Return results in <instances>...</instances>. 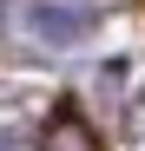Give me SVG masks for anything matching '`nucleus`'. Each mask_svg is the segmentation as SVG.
I'll return each instance as SVG.
<instances>
[{
  "instance_id": "7ed1b4c3",
  "label": "nucleus",
  "mask_w": 145,
  "mask_h": 151,
  "mask_svg": "<svg viewBox=\"0 0 145 151\" xmlns=\"http://www.w3.org/2000/svg\"><path fill=\"white\" fill-rule=\"evenodd\" d=\"M0 151H20V138H13V132H0Z\"/></svg>"
},
{
  "instance_id": "f257e3e1",
  "label": "nucleus",
  "mask_w": 145,
  "mask_h": 151,
  "mask_svg": "<svg viewBox=\"0 0 145 151\" xmlns=\"http://www.w3.org/2000/svg\"><path fill=\"white\" fill-rule=\"evenodd\" d=\"M92 27H99V13L79 7V0H33L27 7V33L40 46H79Z\"/></svg>"
},
{
  "instance_id": "f03ea898",
  "label": "nucleus",
  "mask_w": 145,
  "mask_h": 151,
  "mask_svg": "<svg viewBox=\"0 0 145 151\" xmlns=\"http://www.w3.org/2000/svg\"><path fill=\"white\" fill-rule=\"evenodd\" d=\"M40 151H99V132L79 118V112H53L40 132Z\"/></svg>"
}]
</instances>
